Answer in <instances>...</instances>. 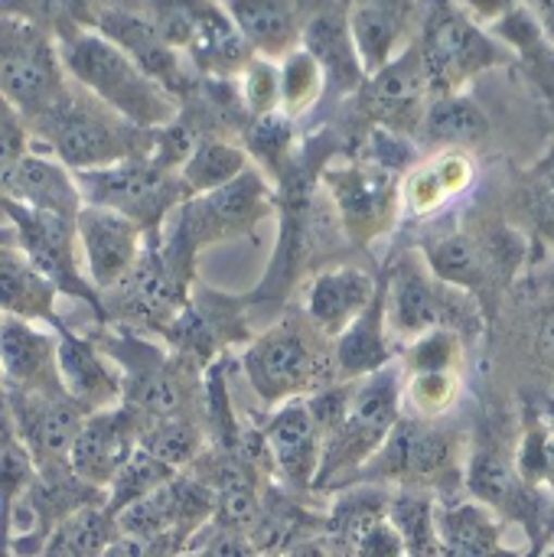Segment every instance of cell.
<instances>
[{
  "label": "cell",
  "instance_id": "obj_1",
  "mask_svg": "<svg viewBox=\"0 0 554 557\" xmlns=\"http://www.w3.org/2000/svg\"><path fill=\"white\" fill-rule=\"evenodd\" d=\"M33 147L62 160L72 173L150 157L157 131H144L69 78L65 91L29 124Z\"/></svg>",
  "mask_w": 554,
  "mask_h": 557
},
{
  "label": "cell",
  "instance_id": "obj_2",
  "mask_svg": "<svg viewBox=\"0 0 554 557\" xmlns=\"http://www.w3.org/2000/svg\"><path fill=\"white\" fill-rule=\"evenodd\" d=\"M242 372L268 408L310 398L340 382L333 339L307 313H284L258 333L242 352Z\"/></svg>",
  "mask_w": 554,
  "mask_h": 557
},
{
  "label": "cell",
  "instance_id": "obj_3",
  "mask_svg": "<svg viewBox=\"0 0 554 557\" xmlns=\"http://www.w3.org/2000/svg\"><path fill=\"white\" fill-rule=\"evenodd\" d=\"M62 65L72 82L144 131H160L180 117V98L153 82L118 42L98 29H72L59 36Z\"/></svg>",
  "mask_w": 554,
  "mask_h": 557
},
{
  "label": "cell",
  "instance_id": "obj_4",
  "mask_svg": "<svg viewBox=\"0 0 554 557\" xmlns=\"http://www.w3.org/2000/svg\"><path fill=\"white\" fill-rule=\"evenodd\" d=\"M405 418V369L402 362L353 385L349 411L343 424L327 437L317 493L349 486L359 470L385 447L398 421Z\"/></svg>",
  "mask_w": 554,
  "mask_h": 557
},
{
  "label": "cell",
  "instance_id": "obj_5",
  "mask_svg": "<svg viewBox=\"0 0 554 557\" xmlns=\"http://www.w3.org/2000/svg\"><path fill=\"white\" fill-rule=\"evenodd\" d=\"M464 437L444 418L428 421L405 414L385 447L359 470L353 483H379L392 490H424L447 499V490L464 483ZM349 483V486H353ZM346 490V486H343Z\"/></svg>",
  "mask_w": 554,
  "mask_h": 557
},
{
  "label": "cell",
  "instance_id": "obj_6",
  "mask_svg": "<svg viewBox=\"0 0 554 557\" xmlns=\"http://www.w3.org/2000/svg\"><path fill=\"white\" fill-rule=\"evenodd\" d=\"M418 49L434 95H457L487 69L506 62V46L490 36L460 0H431Z\"/></svg>",
  "mask_w": 554,
  "mask_h": 557
},
{
  "label": "cell",
  "instance_id": "obj_7",
  "mask_svg": "<svg viewBox=\"0 0 554 557\" xmlns=\"http://www.w3.org/2000/svg\"><path fill=\"white\" fill-rule=\"evenodd\" d=\"M389 277V326L392 336L411 343L431 330H477L480 300L438 281L421 251L402 255Z\"/></svg>",
  "mask_w": 554,
  "mask_h": 557
},
{
  "label": "cell",
  "instance_id": "obj_8",
  "mask_svg": "<svg viewBox=\"0 0 554 557\" xmlns=\"http://www.w3.org/2000/svg\"><path fill=\"white\" fill-rule=\"evenodd\" d=\"M323 193L333 202L340 228L349 245L372 248L385 238L395 222L402 199V176L369 157L362 160H340L320 173Z\"/></svg>",
  "mask_w": 554,
  "mask_h": 557
},
{
  "label": "cell",
  "instance_id": "obj_9",
  "mask_svg": "<svg viewBox=\"0 0 554 557\" xmlns=\"http://www.w3.org/2000/svg\"><path fill=\"white\" fill-rule=\"evenodd\" d=\"M75 180L85 206L114 209L147 232H157L189 199L180 173L157 163L153 157H134L114 166L85 170L75 173Z\"/></svg>",
  "mask_w": 554,
  "mask_h": 557
},
{
  "label": "cell",
  "instance_id": "obj_10",
  "mask_svg": "<svg viewBox=\"0 0 554 557\" xmlns=\"http://www.w3.org/2000/svg\"><path fill=\"white\" fill-rule=\"evenodd\" d=\"M69 85L59 39L33 23L0 16V98L29 124Z\"/></svg>",
  "mask_w": 554,
  "mask_h": 557
},
{
  "label": "cell",
  "instance_id": "obj_11",
  "mask_svg": "<svg viewBox=\"0 0 554 557\" xmlns=\"http://www.w3.org/2000/svg\"><path fill=\"white\" fill-rule=\"evenodd\" d=\"M271 212H274V193L268 180L251 166L248 173H242L222 189L189 196L163 222V228H170L183 245H189L199 255L209 245L251 235Z\"/></svg>",
  "mask_w": 554,
  "mask_h": 557
},
{
  "label": "cell",
  "instance_id": "obj_12",
  "mask_svg": "<svg viewBox=\"0 0 554 557\" xmlns=\"http://www.w3.org/2000/svg\"><path fill=\"white\" fill-rule=\"evenodd\" d=\"M418 251L438 281L477 297L480 304H487L490 290H503L500 281H509L526 258V245L503 228L490 235H473L460 228L441 232L424 238Z\"/></svg>",
  "mask_w": 554,
  "mask_h": 557
},
{
  "label": "cell",
  "instance_id": "obj_13",
  "mask_svg": "<svg viewBox=\"0 0 554 557\" xmlns=\"http://www.w3.org/2000/svg\"><path fill=\"white\" fill-rule=\"evenodd\" d=\"M7 418L20 444L36 460V470L69 467L72 444L88 411L69 398L65 388L42 392H7Z\"/></svg>",
  "mask_w": 554,
  "mask_h": 557
},
{
  "label": "cell",
  "instance_id": "obj_14",
  "mask_svg": "<svg viewBox=\"0 0 554 557\" xmlns=\"http://www.w3.org/2000/svg\"><path fill=\"white\" fill-rule=\"evenodd\" d=\"M75 235H78L85 277L98 290V297L104 290H114L121 281H127V274L137 268L147 248V228L101 206H82L75 219Z\"/></svg>",
  "mask_w": 554,
  "mask_h": 557
},
{
  "label": "cell",
  "instance_id": "obj_15",
  "mask_svg": "<svg viewBox=\"0 0 554 557\" xmlns=\"http://www.w3.org/2000/svg\"><path fill=\"white\" fill-rule=\"evenodd\" d=\"M261 431L268 441L274 480L297 496L317 493V476L323 467L327 441H323V431H320L307 398L271 408Z\"/></svg>",
  "mask_w": 554,
  "mask_h": 557
},
{
  "label": "cell",
  "instance_id": "obj_16",
  "mask_svg": "<svg viewBox=\"0 0 554 557\" xmlns=\"http://www.w3.org/2000/svg\"><path fill=\"white\" fill-rule=\"evenodd\" d=\"M434 91L418 42L405 49L395 62L372 72L362 85V111L392 134H411L421 127Z\"/></svg>",
  "mask_w": 554,
  "mask_h": 557
},
{
  "label": "cell",
  "instance_id": "obj_17",
  "mask_svg": "<svg viewBox=\"0 0 554 557\" xmlns=\"http://www.w3.org/2000/svg\"><path fill=\"white\" fill-rule=\"evenodd\" d=\"M431 0H349L346 20L366 75L395 62L421 36Z\"/></svg>",
  "mask_w": 554,
  "mask_h": 557
},
{
  "label": "cell",
  "instance_id": "obj_18",
  "mask_svg": "<svg viewBox=\"0 0 554 557\" xmlns=\"http://www.w3.org/2000/svg\"><path fill=\"white\" fill-rule=\"evenodd\" d=\"M140 431H144V421L127 405L88 414L72 444L69 470L85 486L108 493V486L114 483L121 467L140 447Z\"/></svg>",
  "mask_w": 554,
  "mask_h": 557
},
{
  "label": "cell",
  "instance_id": "obj_19",
  "mask_svg": "<svg viewBox=\"0 0 554 557\" xmlns=\"http://www.w3.org/2000/svg\"><path fill=\"white\" fill-rule=\"evenodd\" d=\"M95 29L118 42L153 82H160L173 98L193 91L186 59L160 36L147 10H101L95 13Z\"/></svg>",
  "mask_w": 554,
  "mask_h": 557
},
{
  "label": "cell",
  "instance_id": "obj_20",
  "mask_svg": "<svg viewBox=\"0 0 554 557\" xmlns=\"http://www.w3.org/2000/svg\"><path fill=\"white\" fill-rule=\"evenodd\" d=\"M0 372L7 392L62 388L59 379V330L16 317H0Z\"/></svg>",
  "mask_w": 554,
  "mask_h": 557
},
{
  "label": "cell",
  "instance_id": "obj_21",
  "mask_svg": "<svg viewBox=\"0 0 554 557\" xmlns=\"http://www.w3.org/2000/svg\"><path fill=\"white\" fill-rule=\"evenodd\" d=\"M0 193L16 206L49 212V215L69 219V222H75L85 206L75 173L62 160H56L36 147L23 160H16L13 166H7L0 173Z\"/></svg>",
  "mask_w": 554,
  "mask_h": 557
},
{
  "label": "cell",
  "instance_id": "obj_22",
  "mask_svg": "<svg viewBox=\"0 0 554 557\" xmlns=\"http://www.w3.org/2000/svg\"><path fill=\"white\" fill-rule=\"evenodd\" d=\"M59 379L69 398L88 414L124 401V375L118 362L98 346V339L75 336L69 326H59Z\"/></svg>",
  "mask_w": 554,
  "mask_h": 557
},
{
  "label": "cell",
  "instance_id": "obj_23",
  "mask_svg": "<svg viewBox=\"0 0 554 557\" xmlns=\"http://www.w3.org/2000/svg\"><path fill=\"white\" fill-rule=\"evenodd\" d=\"M379 284H382V277H372L369 271H362L356 264L323 268V271H317V277L307 287L304 313L313 320V326L320 333L336 339L376 300Z\"/></svg>",
  "mask_w": 554,
  "mask_h": 557
},
{
  "label": "cell",
  "instance_id": "obj_24",
  "mask_svg": "<svg viewBox=\"0 0 554 557\" xmlns=\"http://www.w3.org/2000/svg\"><path fill=\"white\" fill-rule=\"evenodd\" d=\"M222 10L261 59L281 62L304 46V10L300 0H222Z\"/></svg>",
  "mask_w": 554,
  "mask_h": 557
},
{
  "label": "cell",
  "instance_id": "obj_25",
  "mask_svg": "<svg viewBox=\"0 0 554 557\" xmlns=\"http://www.w3.org/2000/svg\"><path fill=\"white\" fill-rule=\"evenodd\" d=\"M392 326H389V277H382L376 300L362 310V317L346 326L333 339L336 352V372L340 382H362L385 366L395 362V346H392Z\"/></svg>",
  "mask_w": 554,
  "mask_h": 557
},
{
  "label": "cell",
  "instance_id": "obj_26",
  "mask_svg": "<svg viewBox=\"0 0 554 557\" xmlns=\"http://www.w3.org/2000/svg\"><path fill=\"white\" fill-rule=\"evenodd\" d=\"M441 557H526L506 545L503 519L477 499H441Z\"/></svg>",
  "mask_w": 554,
  "mask_h": 557
},
{
  "label": "cell",
  "instance_id": "obj_27",
  "mask_svg": "<svg viewBox=\"0 0 554 557\" xmlns=\"http://www.w3.org/2000/svg\"><path fill=\"white\" fill-rule=\"evenodd\" d=\"M59 287L20 251L16 238H0V317L62 326L56 313Z\"/></svg>",
  "mask_w": 554,
  "mask_h": 557
},
{
  "label": "cell",
  "instance_id": "obj_28",
  "mask_svg": "<svg viewBox=\"0 0 554 557\" xmlns=\"http://www.w3.org/2000/svg\"><path fill=\"white\" fill-rule=\"evenodd\" d=\"M477 180V163L467 150H434L428 160L415 163L402 180L405 209L418 219L438 215L444 206L460 199Z\"/></svg>",
  "mask_w": 554,
  "mask_h": 557
},
{
  "label": "cell",
  "instance_id": "obj_29",
  "mask_svg": "<svg viewBox=\"0 0 554 557\" xmlns=\"http://www.w3.org/2000/svg\"><path fill=\"white\" fill-rule=\"evenodd\" d=\"M323 525H327V512L307 509L297 493L284 490L281 483H271L264 493L261 516H258L255 529L248 532V542H251L255 555L268 557L287 552L297 542L320 539Z\"/></svg>",
  "mask_w": 554,
  "mask_h": 557
},
{
  "label": "cell",
  "instance_id": "obj_30",
  "mask_svg": "<svg viewBox=\"0 0 554 557\" xmlns=\"http://www.w3.org/2000/svg\"><path fill=\"white\" fill-rule=\"evenodd\" d=\"M304 49L317 55V62L327 72V82L336 85V91H356L366 85V69L359 62L346 10L323 7L304 23Z\"/></svg>",
  "mask_w": 554,
  "mask_h": 557
},
{
  "label": "cell",
  "instance_id": "obj_31",
  "mask_svg": "<svg viewBox=\"0 0 554 557\" xmlns=\"http://www.w3.org/2000/svg\"><path fill=\"white\" fill-rule=\"evenodd\" d=\"M418 134L424 137V144H431L438 150H467L490 137V121H487L483 108L477 101H470L464 91L434 95Z\"/></svg>",
  "mask_w": 554,
  "mask_h": 557
},
{
  "label": "cell",
  "instance_id": "obj_32",
  "mask_svg": "<svg viewBox=\"0 0 554 557\" xmlns=\"http://www.w3.org/2000/svg\"><path fill=\"white\" fill-rule=\"evenodd\" d=\"M118 535L114 512L104 499H98L69 512L42 545L39 557H104Z\"/></svg>",
  "mask_w": 554,
  "mask_h": 557
},
{
  "label": "cell",
  "instance_id": "obj_33",
  "mask_svg": "<svg viewBox=\"0 0 554 557\" xmlns=\"http://www.w3.org/2000/svg\"><path fill=\"white\" fill-rule=\"evenodd\" d=\"M248 170H251V157L245 147H238L225 137H216V134H199L193 153L180 166V180L189 196H202V193L229 186L232 180H238Z\"/></svg>",
  "mask_w": 554,
  "mask_h": 557
},
{
  "label": "cell",
  "instance_id": "obj_34",
  "mask_svg": "<svg viewBox=\"0 0 554 557\" xmlns=\"http://www.w3.org/2000/svg\"><path fill=\"white\" fill-rule=\"evenodd\" d=\"M140 447L173 467L176 473H186L206 450H209V428L206 418L196 414H173L160 421H147L140 431Z\"/></svg>",
  "mask_w": 554,
  "mask_h": 557
},
{
  "label": "cell",
  "instance_id": "obj_35",
  "mask_svg": "<svg viewBox=\"0 0 554 557\" xmlns=\"http://www.w3.org/2000/svg\"><path fill=\"white\" fill-rule=\"evenodd\" d=\"M438 506H441V499L434 493H424V490H392L389 519L398 529L408 557H441Z\"/></svg>",
  "mask_w": 554,
  "mask_h": 557
},
{
  "label": "cell",
  "instance_id": "obj_36",
  "mask_svg": "<svg viewBox=\"0 0 554 557\" xmlns=\"http://www.w3.org/2000/svg\"><path fill=\"white\" fill-rule=\"evenodd\" d=\"M0 16L33 23L56 39L72 29H95L91 0H0Z\"/></svg>",
  "mask_w": 554,
  "mask_h": 557
},
{
  "label": "cell",
  "instance_id": "obj_37",
  "mask_svg": "<svg viewBox=\"0 0 554 557\" xmlns=\"http://www.w3.org/2000/svg\"><path fill=\"white\" fill-rule=\"evenodd\" d=\"M278 65H281V114L297 121L320 101L327 88V72L317 62V55L304 46L294 49Z\"/></svg>",
  "mask_w": 554,
  "mask_h": 557
},
{
  "label": "cell",
  "instance_id": "obj_38",
  "mask_svg": "<svg viewBox=\"0 0 554 557\" xmlns=\"http://www.w3.org/2000/svg\"><path fill=\"white\" fill-rule=\"evenodd\" d=\"M173 476H176L173 467H167L163 460H157L153 454H147L144 447H137L134 457L121 467V473H118L114 483L108 486L104 503H108V509L118 516V512L127 509L131 503H137V499L157 493L160 486H167Z\"/></svg>",
  "mask_w": 554,
  "mask_h": 557
},
{
  "label": "cell",
  "instance_id": "obj_39",
  "mask_svg": "<svg viewBox=\"0 0 554 557\" xmlns=\"http://www.w3.org/2000/svg\"><path fill=\"white\" fill-rule=\"evenodd\" d=\"M245 150L248 157H255L268 176L278 183L287 176L291 166V153H294V121L287 114H268V117H255V124L245 131Z\"/></svg>",
  "mask_w": 554,
  "mask_h": 557
},
{
  "label": "cell",
  "instance_id": "obj_40",
  "mask_svg": "<svg viewBox=\"0 0 554 557\" xmlns=\"http://www.w3.org/2000/svg\"><path fill=\"white\" fill-rule=\"evenodd\" d=\"M460 372H415L405 375V414L441 421L460 401Z\"/></svg>",
  "mask_w": 554,
  "mask_h": 557
},
{
  "label": "cell",
  "instance_id": "obj_41",
  "mask_svg": "<svg viewBox=\"0 0 554 557\" xmlns=\"http://www.w3.org/2000/svg\"><path fill=\"white\" fill-rule=\"evenodd\" d=\"M464 366V333L457 330H431L402 349L405 375L415 372H460Z\"/></svg>",
  "mask_w": 554,
  "mask_h": 557
},
{
  "label": "cell",
  "instance_id": "obj_42",
  "mask_svg": "<svg viewBox=\"0 0 554 557\" xmlns=\"http://www.w3.org/2000/svg\"><path fill=\"white\" fill-rule=\"evenodd\" d=\"M238 98L251 117H268L281 111V65L255 55L238 75Z\"/></svg>",
  "mask_w": 554,
  "mask_h": 557
},
{
  "label": "cell",
  "instance_id": "obj_43",
  "mask_svg": "<svg viewBox=\"0 0 554 557\" xmlns=\"http://www.w3.org/2000/svg\"><path fill=\"white\" fill-rule=\"evenodd\" d=\"M535 352L539 359L554 369V307H549L539 320V330H535Z\"/></svg>",
  "mask_w": 554,
  "mask_h": 557
},
{
  "label": "cell",
  "instance_id": "obj_44",
  "mask_svg": "<svg viewBox=\"0 0 554 557\" xmlns=\"http://www.w3.org/2000/svg\"><path fill=\"white\" fill-rule=\"evenodd\" d=\"M268 557H330V548H327V542H323V535H320V539L297 542V545H291L287 552H278V555Z\"/></svg>",
  "mask_w": 554,
  "mask_h": 557
},
{
  "label": "cell",
  "instance_id": "obj_45",
  "mask_svg": "<svg viewBox=\"0 0 554 557\" xmlns=\"http://www.w3.org/2000/svg\"><path fill=\"white\" fill-rule=\"evenodd\" d=\"M532 13H535L539 26L545 29L549 42L554 46V0H532Z\"/></svg>",
  "mask_w": 554,
  "mask_h": 557
},
{
  "label": "cell",
  "instance_id": "obj_46",
  "mask_svg": "<svg viewBox=\"0 0 554 557\" xmlns=\"http://www.w3.org/2000/svg\"><path fill=\"white\" fill-rule=\"evenodd\" d=\"M542 486L554 496V431L549 434V444H545V476H542Z\"/></svg>",
  "mask_w": 554,
  "mask_h": 557
},
{
  "label": "cell",
  "instance_id": "obj_47",
  "mask_svg": "<svg viewBox=\"0 0 554 557\" xmlns=\"http://www.w3.org/2000/svg\"><path fill=\"white\" fill-rule=\"evenodd\" d=\"M0 421H7V398H3V372H0Z\"/></svg>",
  "mask_w": 554,
  "mask_h": 557
},
{
  "label": "cell",
  "instance_id": "obj_48",
  "mask_svg": "<svg viewBox=\"0 0 554 557\" xmlns=\"http://www.w3.org/2000/svg\"><path fill=\"white\" fill-rule=\"evenodd\" d=\"M535 557H554V545H549V548H542V552H535Z\"/></svg>",
  "mask_w": 554,
  "mask_h": 557
},
{
  "label": "cell",
  "instance_id": "obj_49",
  "mask_svg": "<svg viewBox=\"0 0 554 557\" xmlns=\"http://www.w3.org/2000/svg\"><path fill=\"white\" fill-rule=\"evenodd\" d=\"M176 557H202V555H199V552H193V548H186V552H180Z\"/></svg>",
  "mask_w": 554,
  "mask_h": 557
},
{
  "label": "cell",
  "instance_id": "obj_50",
  "mask_svg": "<svg viewBox=\"0 0 554 557\" xmlns=\"http://www.w3.org/2000/svg\"><path fill=\"white\" fill-rule=\"evenodd\" d=\"M526 557H535V552H532V555H526Z\"/></svg>",
  "mask_w": 554,
  "mask_h": 557
}]
</instances>
